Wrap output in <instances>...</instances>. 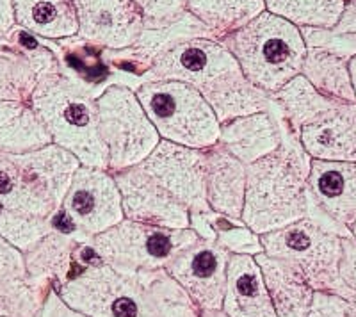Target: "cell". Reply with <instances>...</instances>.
Instances as JSON below:
<instances>
[{
    "instance_id": "1",
    "label": "cell",
    "mask_w": 356,
    "mask_h": 317,
    "mask_svg": "<svg viewBox=\"0 0 356 317\" xmlns=\"http://www.w3.org/2000/svg\"><path fill=\"white\" fill-rule=\"evenodd\" d=\"M312 158L291 131L278 150L246 166L241 221L257 236L308 216L307 179Z\"/></svg>"
},
{
    "instance_id": "2",
    "label": "cell",
    "mask_w": 356,
    "mask_h": 317,
    "mask_svg": "<svg viewBox=\"0 0 356 317\" xmlns=\"http://www.w3.org/2000/svg\"><path fill=\"white\" fill-rule=\"evenodd\" d=\"M219 43L234 56L246 81L269 95L301 75L308 50L301 29L269 11Z\"/></svg>"
},
{
    "instance_id": "3",
    "label": "cell",
    "mask_w": 356,
    "mask_h": 317,
    "mask_svg": "<svg viewBox=\"0 0 356 317\" xmlns=\"http://www.w3.org/2000/svg\"><path fill=\"white\" fill-rule=\"evenodd\" d=\"M95 100L88 88L61 72L38 86L29 106L50 134L52 145L75 155L82 166L107 170L109 154L98 132Z\"/></svg>"
},
{
    "instance_id": "4",
    "label": "cell",
    "mask_w": 356,
    "mask_h": 317,
    "mask_svg": "<svg viewBox=\"0 0 356 317\" xmlns=\"http://www.w3.org/2000/svg\"><path fill=\"white\" fill-rule=\"evenodd\" d=\"M81 166L75 155L57 145L27 154L0 152V204L54 223Z\"/></svg>"
},
{
    "instance_id": "5",
    "label": "cell",
    "mask_w": 356,
    "mask_h": 317,
    "mask_svg": "<svg viewBox=\"0 0 356 317\" xmlns=\"http://www.w3.org/2000/svg\"><path fill=\"white\" fill-rule=\"evenodd\" d=\"M146 116L164 141L205 150L219 141L221 123L196 88L178 81H146L136 90Z\"/></svg>"
},
{
    "instance_id": "6",
    "label": "cell",
    "mask_w": 356,
    "mask_h": 317,
    "mask_svg": "<svg viewBox=\"0 0 356 317\" xmlns=\"http://www.w3.org/2000/svg\"><path fill=\"white\" fill-rule=\"evenodd\" d=\"M148 81H178L193 86L212 100L246 79L230 52L216 40L182 38L170 41L152 56Z\"/></svg>"
},
{
    "instance_id": "7",
    "label": "cell",
    "mask_w": 356,
    "mask_h": 317,
    "mask_svg": "<svg viewBox=\"0 0 356 317\" xmlns=\"http://www.w3.org/2000/svg\"><path fill=\"white\" fill-rule=\"evenodd\" d=\"M266 255L296 266L314 291L339 293L344 282L339 275L342 236L307 216L287 227L260 236Z\"/></svg>"
},
{
    "instance_id": "8",
    "label": "cell",
    "mask_w": 356,
    "mask_h": 317,
    "mask_svg": "<svg viewBox=\"0 0 356 317\" xmlns=\"http://www.w3.org/2000/svg\"><path fill=\"white\" fill-rule=\"evenodd\" d=\"M198 239L193 228L171 230L125 220L89 241L104 264L118 273L138 275L141 271H157L186 246Z\"/></svg>"
},
{
    "instance_id": "9",
    "label": "cell",
    "mask_w": 356,
    "mask_h": 317,
    "mask_svg": "<svg viewBox=\"0 0 356 317\" xmlns=\"http://www.w3.org/2000/svg\"><path fill=\"white\" fill-rule=\"evenodd\" d=\"M95 102L98 132L107 147L111 173L138 166L157 148L161 136L129 86H107Z\"/></svg>"
},
{
    "instance_id": "10",
    "label": "cell",
    "mask_w": 356,
    "mask_h": 317,
    "mask_svg": "<svg viewBox=\"0 0 356 317\" xmlns=\"http://www.w3.org/2000/svg\"><path fill=\"white\" fill-rule=\"evenodd\" d=\"M66 305L88 317H161L136 275L95 262L56 291Z\"/></svg>"
},
{
    "instance_id": "11",
    "label": "cell",
    "mask_w": 356,
    "mask_h": 317,
    "mask_svg": "<svg viewBox=\"0 0 356 317\" xmlns=\"http://www.w3.org/2000/svg\"><path fill=\"white\" fill-rule=\"evenodd\" d=\"M122 195L113 173L100 168L81 166L65 196L61 211L54 220H63L59 230L88 243L98 234L123 220Z\"/></svg>"
},
{
    "instance_id": "12",
    "label": "cell",
    "mask_w": 356,
    "mask_h": 317,
    "mask_svg": "<svg viewBox=\"0 0 356 317\" xmlns=\"http://www.w3.org/2000/svg\"><path fill=\"white\" fill-rule=\"evenodd\" d=\"M232 253L216 241L198 237L166 264L164 271L202 310H221Z\"/></svg>"
},
{
    "instance_id": "13",
    "label": "cell",
    "mask_w": 356,
    "mask_h": 317,
    "mask_svg": "<svg viewBox=\"0 0 356 317\" xmlns=\"http://www.w3.org/2000/svg\"><path fill=\"white\" fill-rule=\"evenodd\" d=\"M308 216L342 237L356 221V163L312 158L307 179Z\"/></svg>"
},
{
    "instance_id": "14",
    "label": "cell",
    "mask_w": 356,
    "mask_h": 317,
    "mask_svg": "<svg viewBox=\"0 0 356 317\" xmlns=\"http://www.w3.org/2000/svg\"><path fill=\"white\" fill-rule=\"evenodd\" d=\"M138 166L173 198L186 205L191 214L212 212L207 202L203 150L161 139L157 148Z\"/></svg>"
},
{
    "instance_id": "15",
    "label": "cell",
    "mask_w": 356,
    "mask_h": 317,
    "mask_svg": "<svg viewBox=\"0 0 356 317\" xmlns=\"http://www.w3.org/2000/svg\"><path fill=\"white\" fill-rule=\"evenodd\" d=\"M113 177L122 195L125 220L171 230L191 227L189 209L173 198L166 189H162L139 166L114 171Z\"/></svg>"
},
{
    "instance_id": "16",
    "label": "cell",
    "mask_w": 356,
    "mask_h": 317,
    "mask_svg": "<svg viewBox=\"0 0 356 317\" xmlns=\"http://www.w3.org/2000/svg\"><path fill=\"white\" fill-rule=\"evenodd\" d=\"M79 36L109 50L132 49L139 43L145 24L134 0H72Z\"/></svg>"
},
{
    "instance_id": "17",
    "label": "cell",
    "mask_w": 356,
    "mask_h": 317,
    "mask_svg": "<svg viewBox=\"0 0 356 317\" xmlns=\"http://www.w3.org/2000/svg\"><path fill=\"white\" fill-rule=\"evenodd\" d=\"M27 280L57 291L88 266L100 262L88 243L54 228L24 253Z\"/></svg>"
},
{
    "instance_id": "18",
    "label": "cell",
    "mask_w": 356,
    "mask_h": 317,
    "mask_svg": "<svg viewBox=\"0 0 356 317\" xmlns=\"http://www.w3.org/2000/svg\"><path fill=\"white\" fill-rule=\"evenodd\" d=\"M20 41L18 50L0 54V100L29 104L38 86L63 70L52 50L27 33L20 34Z\"/></svg>"
},
{
    "instance_id": "19",
    "label": "cell",
    "mask_w": 356,
    "mask_h": 317,
    "mask_svg": "<svg viewBox=\"0 0 356 317\" xmlns=\"http://www.w3.org/2000/svg\"><path fill=\"white\" fill-rule=\"evenodd\" d=\"M296 138L310 158L356 163V104L344 102L321 114L307 123Z\"/></svg>"
},
{
    "instance_id": "20",
    "label": "cell",
    "mask_w": 356,
    "mask_h": 317,
    "mask_svg": "<svg viewBox=\"0 0 356 317\" xmlns=\"http://www.w3.org/2000/svg\"><path fill=\"white\" fill-rule=\"evenodd\" d=\"M289 127L284 116L257 113L221 123L219 141L244 166L278 150Z\"/></svg>"
},
{
    "instance_id": "21",
    "label": "cell",
    "mask_w": 356,
    "mask_h": 317,
    "mask_svg": "<svg viewBox=\"0 0 356 317\" xmlns=\"http://www.w3.org/2000/svg\"><path fill=\"white\" fill-rule=\"evenodd\" d=\"M205 154L207 202L212 212L241 221L246 193V166L221 143L203 150Z\"/></svg>"
},
{
    "instance_id": "22",
    "label": "cell",
    "mask_w": 356,
    "mask_h": 317,
    "mask_svg": "<svg viewBox=\"0 0 356 317\" xmlns=\"http://www.w3.org/2000/svg\"><path fill=\"white\" fill-rule=\"evenodd\" d=\"M221 310L228 317H278L253 255L232 253Z\"/></svg>"
},
{
    "instance_id": "23",
    "label": "cell",
    "mask_w": 356,
    "mask_h": 317,
    "mask_svg": "<svg viewBox=\"0 0 356 317\" xmlns=\"http://www.w3.org/2000/svg\"><path fill=\"white\" fill-rule=\"evenodd\" d=\"M278 317H307L316 291L296 266L266 253L255 255Z\"/></svg>"
},
{
    "instance_id": "24",
    "label": "cell",
    "mask_w": 356,
    "mask_h": 317,
    "mask_svg": "<svg viewBox=\"0 0 356 317\" xmlns=\"http://www.w3.org/2000/svg\"><path fill=\"white\" fill-rule=\"evenodd\" d=\"M15 20L25 33L47 40L77 36V13L72 0H13Z\"/></svg>"
},
{
    "instance_id": "25",
    "label": "cell",
    "mask_w": 356,
    "mask_h": 317,
    "mask_svg": "<svg viewBox=\"0 0 356 317\" xmlns=\"http://www.w3.org/2000/svg\"><path fill=\"white\" fill-rule=\"evenodd\" d=\"M52 145L38 114L29 104L0 100V152L27 154Z\"/></svg>"
},
{
    "instance_id": "26",
    "label": "cell",
    "mask_w": 356,
    "mask_h": 317,
    "mask_svg": "<svg viewBox=\"0 0 356 317\" xmlns=\"http://www.w3.org/2000/svg\"><path fill=\"white\" fill-rule=\"evenodd\" d=\"M349 57L323 47H308L301 75L317 91L340 102L356 104L348 68Z\"/></svg>"
},
{
    "instance_id": "27",
    "label": "cell",
    "mask_w": 356,
    "mask_h": 317,
    "mask_svg": "<svg viewBox=\"0 0 356 317\" xmlns=\"http://www.w3.org/2000/svg\"><path fill=\"white\" fill-rule=\"evenodd\" d=\"M273 98L284 114L289 131L294 136H298V132L307 123L319 118L321 114L344 104L317 91L303 75H298L291 82H287L282 90L273 95Z\"/></svg>"
},
{
    "instance_id": "28",
    "label": "cell",
    "mask_w": 356,
    "mask_h": 317,
    "mask_svg": "<svg viewBox=\"0 0 356 317\" xmlns=\"http://www.w3.org/2000/svg\"><path fill=\"white\" fill-rule=\"evenodd\" d=\"M266 11L264 0H189L187 13L216 38L234 33Z\"/></svg>"
},
{
    "instance_id": "29",
    "label": "cell",
    "mask_w": 356,
    "mask_h": 317,
    "mask_svg": "<svg viewBox=\"0 0 356 317\" xmlns=\"http://www.w3.org/2000/svg\"><path fill=\"white\" fill-rule=\"evenodd\" d=\"M266 11L300 29H333L348 0H264Z\"/></svg>"
},
{
    "instance_id": "30",
    "label": "cell",
    "mask_w": 356,
    "mask_h": 317,
    "mask_svg": "<svg viewBox=\"0 0 356 317\" xmlns=\"http://www.w3.org/2000/svg\"><path fill=\"white\" fill-rule=\"evenodd\" d=\"M136 277L146 287L161 317H200L202 309L164 269L141 271Z\"/></svg>"
},
{
    "instance_id": "31",
    "label": "cell",
    "mask_w": 356,
    "mask_h": 317,
    "mask_svg": "<svg viewBox=\"0 0 356 317\" xmlns=\"http://www.w3.org/2000/svg\"><path fill=\"white\" fill-rule=\"evenodd\" d=\"M50 289L29 280L0 278V317H40Z\"/></svg>"
},
{
    "instance_id": "32",
    "label": "cell",
    "mask_w": 356,
    "mask_h": 317,
    "mask_svg": "<svg viewBox=\"0 0 356 317\" xmlns=\"http://www.w3.org/2000/svg\"><path fill=\"white\" fill-rule=\"evenodd\" d=\"M54 228L56 227L52 221L18 214L0 204V236L13 246H17L20 252L25 253L33 248L38 241L52 232Z\"/></svg>"
},
{
    "instance_id": "33",
    "label": "cell",
    "mask_w": 356,
    "mask_h": 317,
    "mask_svg": "<svg viewBox=\"0 0 356 317\" xmlns=\"http://www.w3.org/2000/svg\"><path fill=\"white\" fill-rule=\"evenodd\" d=\"M145 24V31H162L182 22L189 15V0H134Z\"/></svg>"
},
{
    "instance_id": "34",
    "label": "cell",
    "mask_w": 356,
    "mask_h": 317,
    "mask_svg": "<svg viewBox=\"0 0 356 317\" xmlns=\"http://www.w3.org/2000/svg\"><path fill=\"white\" fill-rule=\"evenodd\" d=\"M234 223L228 218L216 216V243L221 244L222 248L230 253H243V255H259L262 253V244H260V236L251 232L244 223Z\"/></svg>"
},
{
    "instance_id": "35",
    "label": "cell",
    "mask_w": 356,
    "mask_h": 317,
    "mask_svg": "<svg viewBox=\"0 0 356 317\" xmlns=\"http://www.w3.org/2000/svg\"><path fill=\"white\" fill-rule=\"evenodd\" d=\"M307 317H356L346 298L328 291H316Z\"/></svg>"
},
{
    "instance_id": "36",
    "label": "cell",
    "mask_w": 356,
    "mask_h": 317,
    "mask_svg": "<svg viewBox=\"0 0 356 317\" xmlns=\"http://www.w3.org/2000/svg\"><path fill=\"white\" fill-rule=\"evenodd\" d=\"M0 278L2 280H27L24 252L0 236Z\"/></svg>"
},
{
    "instance_id": "37",
    "label": "cell",
    "mask_w": 356,
    "mask_h": 317,
    "mask_svg": "<svg viewBox=\"0 0 356 317\" xmlns=\"http://www.w3.org/2000/svg\"><path fill=\"white\" fill-rule=\"evenodd\" d=\"M339 275L348 287L356 291V239L353 236L342 237Z\"/></svg>"
},
{
    "instance_id": "38",
    "label": "cell",
    "mask_w": 356,
    "mask_h": 317,
    "mask_svg": "<svg viewBox=\"0 0 356 317\" xmlns=\"http://www.w3.org/2000/svg\"><path fill=\"white\" fill-rule=\"evenodd\" d=\"M40 317H88L84 314L73 310L72 307H68L65 301L61 300V296L56 293L54 289H50V293L47 294V300L43 303V309H41Z\"/></svg>"
},
{
    "instance_id": "39",
    "label": "cell",
    "mask_w": 356,
    "mask_h": 317,
    "mask_svg": "<svg viewBox=\"0 0 356 317\" xmlns=\"http://www.w3.org/2000/svg\"><path fill=\"white\" fill-rule=\"evenodd\" d=\"M17 25L13 0H0V40L8 38Z\"/></svg>"
},
{
    "instance_id": "40",
    "label": "cell",
    "mask_w": 356,
    "mask_h": 317,
    "mask_svg": "<svg viewBox=\"0 0 356 317\" xmlns=\"http://www.w3.org/2000/svg\"><path fill=\"white\" fill-rule=\"evenodd\" d=\"M337 294H339V296H342V298H346V300L349 301V305H351L353 310L356 312V291L355 289H351V287L344 285V287H342V289H340Z\"/></svg>"
},
{
    "instance_id": "41",
    "label": "cell",
    "mask_w": 356,
    "mask_h": 317,
    "mask_svg": "<svg viewBox=\"0 0 356 317\" xmlns=\"http://www.w3.org/2000/svg\"><path fill=\"white\" fill-rule=\"evenodd\" d=\"M348 68H349V75H351V84H353V90H355V97H356V54H353V56L349 57Z\"/></svg>"
},
{
    "instance_id": "42",
    "label": "cell",
    "mask_w": 356,
    "mask_h": 317,
    "mask_svg": "<svg viewBox=\"0 0 356 317\" xmlns=\"http://www.w3.org/2000/svg\"><path fill=\"white\" fill-rule=\"evenodd\" d=\"M200 317H228L222 310H202Z\"/></svg>"
},
{
    "instance_id": "43",
    "label": "cell",
    "mask_w": 356,
    "mask_h": 317,
    "mask_svg": "<svg viewBox=\"0 0 356 317\" xmlns=\"http://www.w3.org/2000/svg\"><path fill=\"white\" fill-rule=\"evenodd\" d=\"M349 232H351V236L356 239V221L351 225V227H349Z\"/></svg>"
}]
</instances>
